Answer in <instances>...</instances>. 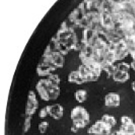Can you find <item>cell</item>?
<instances>
[{
  "instance_id": "6da1fadb",
  "label": "cell",
  "mask_w": 135,
  "mask_h": 135,
  "mask_svg": "<svg viewBox=\"0 0 135 135\" xmlns=\"http://www.w3.org/2000/svg\"><path fill=\"white\" fill-rule=\"evenodd\" d=\"M49 45L53 49L65 56L71 50L77 49L78 40L74 29L64 21Z\"/></svg>"
},
{
  "instance_id": "7a4b0ae2",
  "label": "cell",
  "mask_w": 135,
  "mask_h": 135,
  "mask_svg": "<svg viewBox=\"0 0 135 135\" xmlns=\"http://www.w3.org/2000/svg\"><path fill=\"white\" fill-rule=\"evenodd\" d=\"M36 89L40 98L46 102L55 101L61 94L60 85L54 84L47 78L38 81Z\"/></svg>"
},
{
  "instance_id": "3957f363",
  "label": "cell",
  "mask_w": 135,
  "mask_h": 135,
  "mask_svg": "<svg viewBox=\"0 0 135 135\" xmlns=\"http://www.w3.org/2000/svg\"><path fill=\"white\" fill-rule=\"evenodd\" d=\"M102 70L99 63L90 62L82 63L79 67L78 70L85 83L94 82L98 79Z\"/></svg>"
},
{
  "instance_id": "277c9868",
  "label": "cell",
  "mask_w": 135,
  "mask_h": 135,
  "mask_svg": "<svg viewBox=\"0 0 135 135\" xmlns=\"http://www.w3.org/2000/svg\"><path fill=\"white\" fill-rule=\"evenodd\" d=\"M70 117L73 124L79 128L83 129L89 124L90 120V114L85 108L76 106L71 110Z\"/></svg>"
},
{
  "instance_id": "5b68a950",
  "label": "cell",
  "mask_w": 135,
  "mask_h": 135,
  "mask_svg": "<svg viewBox=\"0 0 135 135\" xmlns=\"http://www.w3.org/2000/svg\"><path fill=\"white\" fill-rule=\"evenodd\" d=\"M64 56L60 52L52 49L49 45L44 51L41 60L48 63L57 70L64 66L65 62Z\"/></svg>"
},
{
  "instance_id": "8992f818",
  "label": "cell",
  "mask_w": 135,
  "mask_h": 135,
  "mask_svg": "<svg viewBox=\"0 0 135 135\" xmlns=\"http://www.w3.org/2000/svg\"><path fill=\"white\" fill-rule=\"evenodd\" d=\"M39 107V102L36 95L32 90L28 92L26 104L25 106V115L26 116H33Z\"/></svg>"
},
{
  "instance_id": "52a82bcc",
  "label": "cell",
  "mask_w": 135,
  "mask_h": 135,
  "mask_svg": "<svg viewBox=\"0 0 135 135\" xmlns=\"http://www.w3.org/2000/svg\"><path fill=\"white\" fill-rule=\"evenodd\" d=\"M112 129L102 120H98L87 129V133L91 135H109Z\"/></svg>"
},
{
  "instance_id": "ba28073f",
  "label": "cell",
  "mask_w": 135,
  "mask_h": 135,
  "mask_svg": "<svg viewBox=\"0 0 135 135\" xmlns=\"http://www.w3.org/2000/svg\"><path fill=\"white\" fill-rule=\"evenodd\" d=\"M49 115L54 120H59L64 114V108L61 104L56 103L46 106Z\"/></svg>"
},
{
  "instance_id": "9c48e42d",
  "label": "cell",
  "mask_w": 135,
  "mask_h": 135,
  "mask_svg": "<svg viewBox=\"0 0 135 135\" xmlns=\"http://www.w3.org/2000/svg\"><path fill=\"white\" fill-rule=\"evenodd\" d=\"M57 69L48 63L41 60L36 68V73L38 76L46 78L53 74Z\"/></svg>"
},
{
  "instance_id": "30bf717a",
  "label": "cell",
  "mask_w": 135,
  "mask_h": 135,
  "mask_svg": "<svg viewBox=\"0 0 135 135\" xmlns=\"http://www.w3.org/2000/svg\"><path fill=\"white\" fill-rule=\"evenodd\" d=\"M120 97L116 93H109L104 97V104L106 106L110 108L118 107L120 104Z\"/></svg>"
},
{
  "instance_id": "8fae6325",
  "label": "cell",
  "mask_w": 135,
  "mask_h": 135,
  "mask_svg": "<svg viewBox=\"0 0 135 135\" xmlns=\"http://www.w3.org/2000/svg\"><path fill=\"white\" fill-rule=\"evenodd\" d=\"M112 76L115 82L123 83L127 82L129 79L130 75L129 72L117 70Z\"/></svg>"
},
{
  "instance_id": "7c38bea8",
  "label": "cell",
  "mask_w": 135,
  "mask_h": 135,
  "mask_svg": "<svg viewBox=\"0 0 135 135\" xmlns=\"http://www.w3.org/2000/svg\"><path fill=\"white\" fill-rule=\"evenodd\" d=\"M68 81L70 83L81 85L85 83L78 70L71 71L68 76Z\"/></svg>"
},
{
  "instance_id": "4fadbf2b",
  "label": "cell",
  "mask_w": 135,
  "mask_h": 135,
  "mask_svg": "<svg viewBox=\"0 0 135 135\" xmlns=\"http://www.w3.org/2000/svg\"><path fill=\"white\" fill-rule=\"evenodd\" d=\"M119 130L124 135H135V123L121 125Z\"/></svg>"
},
{
  "instance_id": "5bb4252c",
  "label": "cell",
  "mask_w": 135,
  "mask_h": 135,
  "mask_svg": "<svg viewBox=\"0 0 135 135\" xmlns=\"http://www.w3.org/2000/svg\"><path fill=\"white\" fill-rule=\"evenodd\" d=\"M87 97V92L83 89H79L75 92V99L79 103H84L86 100Z\"/></svg>"
},
{
  "instance_id": "9a60e30c",
  "label": "cell",
  "mask_w": 135,
  "mask_h": 135,
  "mask_svg": "<svg viewBox=\"0 0 135 135\" xmlns=\"http://www.w3.org/2000/svg\"><path fill=\"white\" fill-rule=\"evenodd\" d=\"M101 120L112 129L115 127L117 123V121L115 117L108 114H104L101 117Z\"/></svg>"
},
{
  "instance_id": "2e32d148",
  "label": "cell",
  "mask_w": 135,
  "mask_h": 135,
  "mask_svg": "<svg viewBox=\"0 0 135 135\" xmlns=\"http://www.w3.org/2000/svg\"><path fill=\"white\" fill-rule=\"evenodd\" d=\"M32 118V117L26 116L23 125V131L24 132V133H27L31 128Z\"/></svg>"
},
{
  "instance_id": "e0dca14e",
  "label": "cell",
  "mask_w": 135,
  "mask_h": 135,
  "mask_svg": "<svg viewBox=\"0 0 135 135\" xmlns=\"http://www.w3.org/2000/svg\"><path fill=\"white\" fill-rule=\"evenodd\" d=\"M46 78L54 84H55L56 85H60L61 79L59 76L57 74H52Z\"/></svg>"
},
{
  "instance_id": "ac0fdd59",
  "label": "cell",
  "mask_w": 135,
  "mask_h": 135,
  "mask_svg": "<svg viewBox=\"0 0 135 135\" xmlns=\"http://www.w3.org/2000/svg\"><path fill=\"white\" fill-rule=\"evenodd\" d=\"M49 122L47 121H42L38 125V130L41 134H44L46 132L49 128Z\"/></svg>"
},
{
  "instance_id": "d6986e66",
  "label": "cell",
  "mask_w": 135,
  "mask_h": 135,
  "mask_svg": "<svg viewBox=\"0 0 135 135\" xmlns=\"http://www.w3.org/2000/svg\"><path fill=\"white\" fill-rule=\"evenodd\" d=\"M116 69L119 70L129 72V69H131V65L125 62H120L116 65Z\"/></svg>"
},
{
  "instance_id": "ffe728a7",
  "label": "cell",
  "mask_w": 135,
  "mask_h": 135,
  "mask_svg": "<svg viewBox=\"0 0 135 135\" xmlns=\"http://www.w3.org/2000/svg\"><path fill=\"white\" fill-rule=\"evenodd\" d=\"M38 116V117L41 119L45 118L47 117V116H49L46 106L45 107L42 108L39 110Z\"/></svg>"
},
{
  "instance_id": "44dd1931",
  "label": "cell",
  "mask_w": 135,
  "mask_h": 135,
  "mask_svg": "<svg viewBox=\"0 0 135 135\" xmlns=\"http://www.w3.org/2000/svg\"><path fill=\"white\" fill-rule=\"evenodd\" d=\"M121 125L126 124L133 122V119L128 116H123L120 118Z\"/></svg>"
},
{
  "instance_id": "7402d4cb",
  "label": "cell",
  "mask_w": 135,
  "mask_h": 135,
  "mask_svg": "<svg viewBox=\"0 0 135 135\" xmlns=\"http://www.w3.org/2000/svg\"><path fill=\"white\" fill-rule=\"evenodd\" d=\"M70 131H71L72 133H76L78 132V131L80 129L79 128H78L76 126H75V125L72 124L71 127H70Z\"/></svg>"
},
{
  "instance_id": "603a6c76",
  "label": "cell",
  "mask_w": 135,
  "mask_h": 135,
  "mask_svg": "<svg viewBox=\"0 0 135 135\" xmlns=\"http://www.w3.org/2000/svg\"><path fill=\"white\" fill-rule=\"evenodd\" d=\"M110 135H124L123 133L119 129L118 131H114L110 133Z\"/></svg>"
},
{
  "instance_id": "cb8c5ba5",
  "label": "cell",
  "mask_w": 135,
  "mask_h": 135,
  "mask_svg": "<svg viewBox=\"0 0 135 135\" xmlns=\"http://www.w3.org/2000/svg\"><path fill=\"white\" fill-rule=\"evenodd\" d=\"M130 65H131V68L135 71V58H134L133 61L131 63Z\"/></svg>"
},
{
  "instance_id": "d4e9b609",
  "label": "cell",
  "mask_w": 135,
  "mask_h": 135,
  "mask_svg": "<svg viewBox=\"0 0 135 135\" xmlns=\"http://www.w3.org/2000/svg\"><path fill=\"white\" fill-rule=\"evenodd\" d=\"M132 88L133 91H134V93H135V79L133 81V82L132 83Z\"/></svg>"
}]
</instances>
